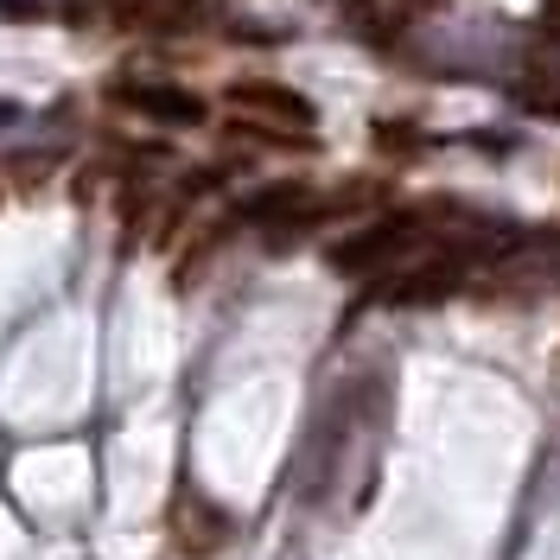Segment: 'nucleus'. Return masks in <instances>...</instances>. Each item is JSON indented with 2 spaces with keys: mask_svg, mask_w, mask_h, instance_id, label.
<instances>
[{
  "mask_svg": "<svg viewBox=\"0 0 560 560\" xmlns=\"http://www.w3.org/2000/svg\"><path fill=\"white\" fill-rule=\"evenodd\" d=\"M420 243V223L415 217H376V223H357L345 243L325 248L331 275H388L401 261V248Z\"/></svg>",
  "mask_w": 560,
  "mask_h": 560,
  "instance_id": "f257e3e1",
  "label": "nucleus"
},
{
  "mask_svg": "<svg viewBox=\"0 0 560 560\" xmlns=\"http://www.w3.org/2000/svg\"><path fill=\"white\" fill-rule=\"evenodd\" d=\"M230 108H243L248 121H280V128H313L318 121L313 96H300L287 83H268V77H236L230 83Z\"/></svg>",
  "mask_w": 560,
  "mask_h": 560,
  "instance_id": "f03ea898",
  "label": "nucleus"
},
{
  "mask_svg": "<svg viewBox=\"0 0 560 560\" xmlns=\"http://www.w3.org/2000/svg\"><path fill=\"white\" fill-rule=\"evenodd\" d=\"M458 287H465V261L458 255H427L415 268H401L395 280H383V300L388 306H440V300H453Z\"/></svg>",
  "mask_w": 560,
  "mask_h": 560,
  "instance_id": "7ed1b4c3",
  "label": "nucleus"
},
{
  "mask_svg": "<svg viewBox=\"0 0 560 560\" xmlns=\"http://www.w3.org/2000/svg\"><path fill=\"white\" fill-rule=\"evenodd\" d=\"M115 103L147 115V121H166V128H198L210 115L205 96H191V90H178V83H115Z\"/></svg>",
  "mask_w": 560,
  "mask_h": 560,
  "instance_id": "20e7f679",
  "label": "nucleus"
},
{
  "mask_svg": "<svg viewBox=\"0 0 560 560\" xmlns=\"http://www.w3.org/2000/svg\"><path fill=\"white\" fill-rule=\"evenodd\" d=\"M243 223H261V230H280V223H300V217H313V198H306V185L300 178H287V185H261V191H248L243 205H236ZM306 230V223H300Z\"/></svg>",
  "mask_w": 560,
  "mask_h": 560,
  "instance_id": "39448f33",
  "label": "nucleus"
},
{
  "mask_svg": "<svg viewBox=\"0 0 560 560\" xmlns=\"http://www.w3.org/2000/svg\"><path fill=\"white\" fill-rule=\"evenodd\" d=\"M516 103H523V108H535V115H555V121H560V90H541V83H523V90H516Z\"/></svg>",
  "mask_w": 560,
  "mask_h": 560,
  "instance_id": "423d86ee",
  "label": "nucleus"
}]
</instances>
